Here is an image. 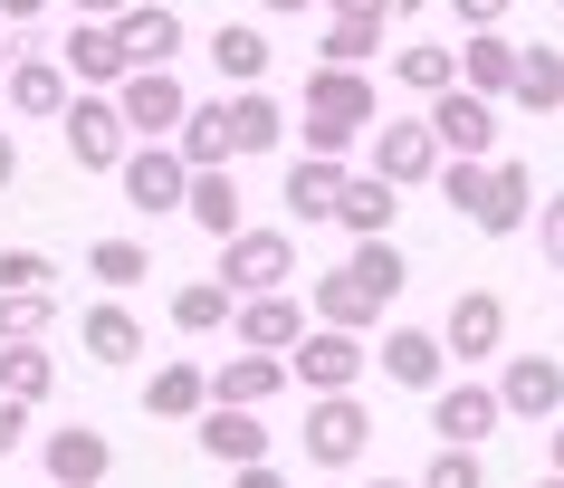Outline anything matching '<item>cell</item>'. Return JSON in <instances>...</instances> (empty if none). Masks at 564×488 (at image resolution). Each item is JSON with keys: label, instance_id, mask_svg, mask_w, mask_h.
<instances>
[{"label": "cell", "instance_id": "7bdbcfd3", "mask_svg": "<svg viewBox=\"0 0 564 488\" xmlns=\"http://www.w3.org/2000/svg\"><path fill=\"white\" fill-rule=\"evenodd\" d=\"M449 20H459V39L469 30H507V10H517V0H441Z\"/></svg>", "mask_w": 564, "mask_h": 488}, {"label": "cell", "instance_id": "277c9868", "mask_svg": "<svg viewBox=\"0 0 564 488\" xmlns=\"http://www.w3.org/2000/svg\"><path fill=\"white\" fill-rule=\"evenodd\" d=\"M306 469H355L364 451H373V412H364V393H306Z\"/></svg>", "mask_w": 564, "mask_h": 488}, {"label": "cell", "instance_id": "f6af8a7d", "mask_svg": "<svg viewBox=\"0 0 564 488\" xmlns=\"http://www.w3.org/2000/svg\"><path fill=\"white\" fill-rule=\"evenodd\" d=\"M230 488H288V469L278 459H249V469H230Z\"/></svg>", "mask_w": 564, "mask_h": 488}, {"label": "cell", "instance_id": "d6a6232c", "mask_svg": "<svg viewBox=\"0 0 564 488\" xmlns=\"http://www.w3.org/2000/svg\"><path fill=\"white\" fill-rule=\"evenodd\" d=\"M173 153L192 163V173H220V163H230V96L192 106V116H182V134H173Z\"/></svg>", "mask_w": 564, "mask_h": 488}, {"label": "cell", "instance_id": "d590c367", "mask_svg": "<svg viewBox=\"0 0 564 488\" xmlns=\"http://www.w3.org/2000/svg\"><path fill=\"white\" fill-rule=\"evenodd\" d=\"M230 288H220V278H182V288H173V326H182V336H230Z\"/></svg>", "mask_w": 564, "mask_h": 488}, {"label": "cell", "instance_id": "b9f144b4", "mask_svg": "<svg viewBox=\"0 0 564 488\" xmlns=\"http://www.w3.org/2000/svg\"><path fill=\"white\" fill-rule=\"evenodd\" d=\"M535 249H545V269H564V192L535 202Z\"/></svg>", "mask_w": 564, "mask_h": 488}, {"label": "cell", "instance_id": "52a82bcc", "mask_svg": "<svg viewBox=\"0 0 564 488\" xmlns=\"http://www.w3.org/2000/svg\"><path fill=\"white\" fill-rule=\"evenodd\" d=\"M498 412L507 422H564V365L545 345H507L498 355Z\"/></svg>", "mask_w": 564, "mask_h": 488}, {"label": "cell", "instance_id": "ee69618b", "mask_svg": "<svg viewBox=\"0 0 564 488\" xmlns=\"http://www.w3.org/2000/svg\"><path fill=\"white\" fill-rule=\"evenodd\" d=\"M30 451V402H0V459Z\"/></svg>", "mask_w": 564, "mask_h": 488}, {"label": "cell", "instance_id": "e0dca14e", "mask_svg": "<svg viewBox=\"0 0 564 488\" xmlns=\"http://www.w3.org/2000/svg\"><path fill=\"white\" fill-rule=\"evenodd\" d=\"M373 365H383V383H402V393H441L449 383V355H441V326H383V345H373Z\"/></svg>", "mask_w": 564, "mask_h": 488}, {"label": "cell", "instance_id": "ac0fdd59", "mask_svg": "<svg viewBox=\"0 0 564 488\" xmlns=\"http://www.w3.org/2000/svg\"><path fill=\"white\" fill-rule=\"evenodd\" d=\"M306 326H316V316H306L297 288H288V297H239L230 306V345H239V355H288Z\"/></svg>", "mask_w": 564, "mask_h": 488}, {"label": "cell", "instance_id": "6f0895ef", "mask_svg": "<svg viewBox=\"0 0 564 488\" xmlns=\"http://www.w3.org/2000/svg\"><path fill=\"white\" fill-rule=\"evenodd\" d=\"M555 10H564V0H555Z\"/></svg>", "mask_w": 564, "mask_h": 488}, {"label": "cell", "instance_id": "f5cc1de1", "mask_svg": "<svg viewBox=\"0 0 564 488\" xmlns=\"http://www.w3.org/2000/svg\"><path fill=\"white\" fill-rule=\"evenodd\" d=\"M421 10H441V0H392V20H421Z\"/></svg>", "mask_w": 564, "mask_h": 488}, {"label": "cell", "instance_id": "8992f818", "mask_svg": "<svg viewBox=\"0 0 564 488\" xmlns=\"http://www.w3.org/2000/svg\"><path fill=\"white\" fill-rule=\"evenodd\" d=\"M421 124L441 134L449 163H498V134H507V116L488 106V96H469V87H441L431 106H421Z\"/></svg>", "mask_w": 564, "mask_h": 488}, {"label": "cell", "instance_id": "4dcf8cb0", "mask_svg": "<svg viewBox=\"0 0 564 488\" xmlns=\"http://www.w3.org/2000/svg\"><path fill=\"white\" fill-rule=\"evenodd\" d=\"M507 77H517V39H507V30H469V39H459V87H469V96L507 106Z\"/></svg>", "mask_w": 564, "mask_h": 488}, {"label": "cell", "instance_id": "30bf717a", "mask_svg": "<svg viewBox=\"0 0 564 488\" xmlns=\"http://www.w3.org/2000/svg\"><path fill=\"white\" fill-rule=\"evenodd\" d=\"M58 67H67V87H77V96H116L124 77H134V58H124V39H116V20H67Z\"/></svg>", "mask_w": 564, "mask_h": 488}, {"label": "cell", "instance_id": "f35d334b", "mask_svg": "<svg viewBox=\"0 0 564 488\" xmlns=\"http://www.w3.org/2000/svg\"><path fill=\"white\" fill-rule=\"evenodd\" d=\"M30 288H58V259L48 249H0V297H30Z\"/></svg>", "mask_w": 564, "mask_h": 488}, {"label": "cell", "instance_id": "ab89813d", "mask_svg": "<svg viewBox=\"0 0 564 488\" xmlns=\"http://www.w3.org/2000/svg\"><path fill=\"white\" fill-rule=\"evenodd\" d=\"M412 488H488V459L478 451H431V469H421Z\"/></svg>", "mask_w": 564, "mask_h": 488}, {"label": "cell", "instance_id": "44dd1931", "mask_svg": "<svg viewBox=\"0 0 564 488\" xmlns=\"http://www.w3.org/2000/svg\"><path fill=\"white\" fill-rule=\"evenodd\" d=\"M67 67L58 58H39V48H20V58H10V77H0V116H48L58 124L67 116Z\"/></svg>", "mask_w": 564, "mask_h": 488}, {"label": "cell", "instance_id": "9a60e30c", "mask_svg": "<svg viewBox=\"0 0 564 488\" xmlns=\"http://www.w3.org/2000/svg\"><path fill=\"white\" fill-rule=\"evenodd\" d=\"M498 383H441L431 393V441L441 451H488V431H498Z\"/></svg>", "mask_w": 564, "mask_h": 488}, {"label": "cell", "instance_id": "d4e9b609", "mask_svg": "<svg viewBox=\"0 0 564 488\" xmlns=\"http://www.w3.org/2000/svg\"><path fill=\"white\" fill-rule=\"evenodd\" d=\"M116 39H124V58H134V67H173L192 30H182V10H173V0H134V10L116 20Z\"/></svg>", "mask_w": 564, "mask_h": 488}, {"label": "cell", "instance_id": "7dc6e473", "mask_svg": "<svg viewBox=\"0 0 564 488\" xmlns=\"http://www.w3.org/2000/svg\"><path fill=\"white\" fill-rule=\"evenodd\" d=\"M134 0H67V20H124Z\"/></svg>", "mask_w": 564, "mask_h": 488}, {"label": "cell", "instance_id": "3957f363", "mask_svg": "<svg viewBox=\"0 0 564 488\" xmlns=\"http://www.w3.org/2000/svg\"><path fill=\"white\" fill-rule=\"evenodd\" d=\"M364 373H373V345L345 336V326H306L288 345V383L297 393H364Z\"/></svg>", "mask_w": 564, "mask_h": 488}, {"label": "cell", "instance_id": "74e56055", "mask_svg": "<svg viewBox=\"0 0 564 488\" xmlns=\"http://www.w3.org/2000/svg\"><path fill=\"white\" fill-rule=\"evenodd\" d=\"M48 326H58V288L0 297V345H48Z\"/></svg>", "mask_w": 564, "mask_h": 488}, {"label": "cell", "instance_id": "9f6ffc18", "mask_svg": "<svg viewBox=\"0 0 564 488\" xmlns=\"http://www.w3.org/2000/svg\"><path fill=\"white\" fill-rule=\"evenodd\" d=\"M535 488H564V469H545V479H535Z\"/></svg>", "mask_w": 564, "mask_h": 488}, {"label": "cell", "instance_id": "bcb514c9", "mask_svg": "<svg viewBox=\"0 0 564 488\" xmlns=\"http://www.w3.org/2000/svg\"><path fill=\"white\" fill-rule=\"evenodd\" d=\"M326 20H392V0H326Z\"/></svg>", "mask_w": 564, "mask_h": 488}, {"label": "cell", "instance_id": "7a4b0ae2", "mask_svg": "<svg viewBox=\"0 0 564 488\" xmlns=\"http://www.w3.org/2000/svg\"><path fill=\"white\" fill-rule=\"evenodd\" d=\"M210 278H220L230 297H288V288H297V230H288V220H249V230H230Z\"/></svg>", "mask_w": 564, "mask_h": 488}, {"label": "cell", "instance_id": "5bb4252c", "mask_svg": "<svg viewBox=\"0 0 564 488\" xmlns=\"http://www.w3.org/2000/svg\"><path fill=\"white\" fill-rule=\"evenodd\" d=\"M297 116H326V124H345V134H373V124H383V87H373L364 67H316Z\"/></svg>", "mask_w": 564, "mask_h": 488}, {"label": "cell", "instance_id": "f1b7e54d", "mask_svg": "<svg viewBox=\"0 0 564 488\" xmlns=\"http://www.w3.org/2000/svg\"><path fill=\"white\" fill-rule=\"evenodd\" d=\"M182 220H202L210 240L249 230V202H239V163H220V173H192V192H182Z\"/></svg>", "mask_w": 564, "mask_h": 488}, {"label": "cell", "instance_id": "8fae6325", "mask_svg": "<svg viewBox=\"0 0 564 488\" xmlns=\"http://www.w3.org/2000/svg\"><path fill=\"white\" fill-rule=\"evenodd\" d=\"M58 134H67V163H77V173H116L124 153H134V134H124V116H116V96H67Z\"/></svg>", "mask_w": 564, "mask_h": 488}, {"label": "cell", "instance_id": "9c48e42d", "mask_svg": "<svg viewBox=\"0 0 564 488\" xmlns=\"http://www.w3.org/2000/svg\"><path fill=\"white\" fill-rule=\"evenodd\" d=\"M441 355H449V365H498V355H507V297H498V288H459V297H449Z\"/></svg>", "mask_w": 564, "mask_h": 488}, {"label": "cell", "instance_id": "ba28073f", "mask_svg": "<svg viewBox=\"0 0 564 488\" xmlns=\"http://www.w3.org/2000/svg\"><path fill=\"white\" fill-rule=\"evenodd\" d=\"M116 116H124V134H134V144H173L182 116H192V87H182L173 67H134V77L116 87Z\"/></svg>", "mask_w": 564, "mask_h": 488}, {"label": "cell", "instance_id": "681fc988", "mask_svg": "<svg viewBox=\"0 0 564 488\" xmlns=\"http://www.w3.org/2000/svg\"><path fill=\"white\" fill-rule=\"evenodd\" d=\"M39 10H48V0H0V30H30Z\"/></svg>", "mask_w": 564, "mask_h": 488}, {"label": "cell", "instance_id": "4fadbf2b", "mask_svg": "<svg viewBox=\"0 0 564 488\" xmlns=\"http://www.w3.org/2000/svg\"><path fill=\"white\" fill-rule=\"evenodd\" d=\"M116 192H124L144 220H163V212H182V192H192V163H182L173 144H134V153L116 163Z\"/></svg>", "mask_w": 564, "mask_h": 488}, {"label": "cell", "instance_id": "ffe728a7", "mask_svg": "<svg viewBox=\"0 0 564 488\" xmlns=\"http://www.w3.org/2000/svg\"><path fill=\"white\" fill-rule=\"evenodd\" d=\"M278 393H297V383H288V355H220V365H210V402H230V412H268V402Z\"/></svg>", "mask_w": 564, "mask_h": 488}, {"label": "cell", "instance_id": "7402d4cb", "mask_svg": "<svg viewBox=\"0 0 564 488\" xmlns=\"http://www.w3.org/2000/svg\"><path fill=\"white\" fill-rule=\"evenodd\" d=\"M192 441H202L210 469H249V459H268V441H278V431H268L259 412H230V402H210L202 422H192Z\"/></svg>", "mask_w": 564, "mask_h": 488}, {"label": "cell", "instance_id": "d6986e66", "mask_svg": "<svg viewBox=\"0 0 564 488\" xmlns=\"http://www.w3.org/2000/svg\"><path fill=\"white\" fill-rule=\"evenodd\" d=\"M278 202H288V230H335L345 163H326V153H297V163H288V183H278Z\"/></svg>", "mask_w": 564, "mask_h": 488}, {"label": "cell", "instance_id": "7c38bea8", "mask_svg": "<svg viewBox=\"0 0 564 488\" xmlns=\"http://www.w3.org/2000/svg\"><path fill=\"white\" fill-rule=\"evenodd\" d=\"M39 469H48V488H106L116 441H106L96 422H48L39 431Z\"/></svg>", "mask_w": 564, "mask_h": 488}, {"label": "cell", "instance_id": "f907efd6", "mask_svg": "<svg viewBox=\"0 0 564 488\" xmlns=\"http://www.w3.org/2000/svg\"><path fill=\"white\" fill-rule=\"evenodd\" d=\"M268 20H306V10H326V0H259Z\"/></svg>", "mask_w": 564, "mask_h": 488}, {"label": "cell", "instance_id": "2e32d148", "mask_svg": "<svg viewBox=\"0 0 564 488\" xmlns=\"http://www.w3.org/2000/svg\"><path fill=\"white\" fill-rule=\"evenodd\" d=\"M535 220V173L517 163V153H498L488 163V183H478V202H469V230H488V240H517Z\"/></svg>", "mask_w": 564, "mask_h": 488}, {"label": "cell", "instance_id": "8d00e7d4", "mask_svg": "<svg viewBox=\"0 0 564 488\" xmlns=\"http://www.w3.org/2000/svg\"><path fill=\"white\" fill-rule=\"evenodd\" d=\"M373 58H383V20H326L316 67H373Z\"/></svg>", "mask_w": 564, "mask_h": 488}, {"label": "cell", "instance_id": "1f68e13d", "mask_svg": "<svg viewBox=\"0 0 564 488\" xmlns=\"http://www.w3.org/2000/svg\"><path fill=\"white\" fill-rule=\"evenodd\" d=\"M392 87L421 96V106L441 87H459V39H412V48H392Z\"/></svg>", "mask_w": 564, "mask_h": 488}, {"label": "cell", "instance_id": "4316f807", "mask_svg": "<svg viewBox=\"0 0 564 488\" xmlns=\"http://www.w3.org/2000/svg\"><path fill=\"white\" fill-rule=\"evenodd\" d=\"M144 412H153V422H202V412H210V373L192 365V355L153 365L144 373Z\"/></svg>", "mask_w": 564, "mask_h": 488}, {"label": "cell", "instance_id": "db71d44e", "mask_svg": "<svg viewBox=\"0 0 564 488\" xmlns=\"http://www.w3.org/2000/svg\"><path fill=\"white\" fill-rule=\"evenodd\" d=\"M364 488H412V479H392V469H383V479H364Z\"/></svg>", "mask_w": 564, "mask_h": 488}, {"label": "cell", "instance_id": "60d3db41", "mask_svg": "<svg viewBox=\"0 0 564 488\" xmlns=\"http://www.w3.org/2000/svg\"><path fill=\"white\" fill-rule=\"evenodd\" d=\"M478 183H488V163H441V202H449V212H459V220H469Z\"/></svg>", "mask_w": 564, "mask_h": 488}, {"label": "cell", "instance_id": "836d02e7", "mask_svg": "<svg viewBox=\"0 0 564 488\" xmlns=\"http://www.w3.org/2000/svg\"><path fill=\"white\" fill-rule=\"evenodd\" d=\"M87 278L106 288V297H134V288L153 278V249L124 240V230H116V240H87Z\"/></svg>", "mask_w": 564, "mask_h": 488}, {"label": "cell", "instance_id": "5b68a950", "mask_svg": "<svg viewBox=\"0 0 564 488\" xmlns=\"http://www.w3.org/2000/svg\"><path fill=\"white\" fill-rule=\"evenodd\" d=\"M364 163H373V183H392V192H421V183H441V134L421 116H383L373 134H364Z\"/></svg>", "mask_w": 564, "mask_h": 488}, {"label": "cell", "instance_id": "f546056e", "mask_svg": "<svg viewBox=\"0 0 564 488\" xmlns=\"http://www.w3.org/2000/svg\"><path fill=\"white\" fill-rule=\"evenodd\" d=\"M392 220H402V192H392V183H373V173H345L335 230H345V240H392Z\"/></svg>", "mask_w": 564, "mask_h": 488}, {"label": "cell", "instance_id": "484cf974", "mask_svg": "<svg viewBox=\"0 0 564 488\" xmlns=\"http://www.w3.org/2000/svg\"><path fill=\"white\" fill-rule=\"evenodd\" d=\"M507 106H517V116H564V48H555V39H535V48H517V77H507Z\"/></svg>", "mask_w": 564, "mask_h": 488}, {"label": "cell", "instance_id": "11a10c76", "mask_svg": "<svg viewBox=\"0 0 564 488\" xmlns=\"http://www.w3.org/2000/svg\"><path fill=\"white\" fill-rule=\"evenodd\" d=\"M10 58H20V48H10V39H0V77H10Z\"/></svg>", "mask_w": 564, "mask_h": 488}, {"label": "cell", "instance_id": "cb8c5ba5", "mask_svg": "<svg viewBox=\"0 0 564 488\" xmlns=\"http://www.w3.org/2000/svg\"><path fill=\"white\" fill-rule=\"evenodd\" d=\"M268 58H278V39H268L259 20H220V30H210V67H220V96L268 87Z\"/></svg>", "mask_w": 564, "mask_h": 488}, {"label": "cell", "instance_id": "6da1fadb", "mask_svg": "<svg viewBox=\"0 0 564 488\" xmlns=\"http://www.w3.org/2000/svg\"><path fill=\"white\" fill-rule=\"evenodd\" d=\"M412 288V259L392 240H355L335 269H316V288H306V316L316 326H345V336H373V326H392V297Z\"/></svg>", "mask_w": 564, "mask_h": 488}, {"label": "cell", "instance_id": "e575fe53", "mask_svg": "<svg viewBox=\"0 0 564 488\" xmlns=\"http://www.w3.org/2000/svg\"><path fill=\"white\" fill-rule=\"evenodd\" d=\"M58 393V355H48V345H0V402H48Z\"/></svg>", "mask_w": 564, "mask_h": 488}, {"label": "cell", "instance_id": "c3c4849f", "mask_svg": "<svg viewBox=\"0 0 564 488\" xmlns=\"http://www.w3.org/2000/svg\"><path fill=\"white\" fill-rule=\"evenodd\" d=\"M0 192H20V134L0 124Z\"/></svg>", "mask_w": 564, "mask_h": 488}, {"label": "cell", "instance_id": "83f0119b", "mask_svg": "<svg viewBox=\"0 0 564 488\" xmlns=\"http://www.w3.org/2000/svg\"><path fill=\"white\" fill-rule=\"evenodd\" d=\"M288 134H297V116H288L268 87H239L230 96V163H239V153H278Z\"/></svg>", "mask_w": 564, "mask_h": 488}, {"label": "cell", "instance_id": "603a6c76", "mask_svg": "<svg viewBox=\"0 0 564 488\" xmlns=\"http://www.w3.org/2000/svg\"><path fill=\"white\" fill-rule=\"evenodd\" d=\"M77 345H87V365H134V355H144V316H134V306L124 297H96V306H77Z\"/></svg>", "mask_w": 564, "mask_h": 488}, {"label": "cell", "instance_id": "816d5d0a", "mask_svg": "<svg viewBox=\"0 0 564 488\" xmlns=\"http://www.w3.org/2000/svg\"><path fill=\"white\" fill-rule=\"evenodd\" d=\"M545 469H564V422H545Z\"/></svg>", "mask_w": 564, "mask_h": 488}]
</instances>
